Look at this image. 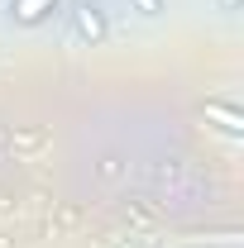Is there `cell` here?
Instances as JSON below:
<instances>
[{
    "instance_id": "cell-1",
    "label": "cell",
    "mask_w": 244,
    "mask_h": 248,
    "mask_svg": "<svg viewBox=\"0 0 244 248\" xmlns=\"http://www.w3.org/2000/svg\"><path fill=\"white\" fill-rule=\"evenodd\" d=\"M72 33H77L82 43H101V38H105V15H101L96 5H77V10H72Z\"/></svg>"
},
{
    "instance_id": "cell-2",
    "label": "cell",
    "mask_w": 244,
    "mask_h": 248,
    "mask_svg": "<svg viewBox=\"0 0 244 248\" xmlns=\"http://www.w3.org/2000/svg\"><path fill=\"white\" fill-rule=\"evenodd\" d=\"M201 115H206L211 124H220L225 134H240V129H244V115L235 110V105H225V100H206V105H201Z\"/></svg>"
},
{
    "instance_id": "cell-3",
    "label": "cell",
    "mask_w": 244,
    "mask_h": 248,
    "mask_svg": "<svg viewBox=\"0 0 244 248\" xmlns=\"http://www.w3.org/2000/svg\"><path fill=\"white\" fill-rule=\"evenodd\" d=\"M58 0H10V15H19V24H38Z\"/></svg>"
},
{
    "instance_id": "cell-4",
    "label": "cell",
    "mask_w": 244,
    "mask_h": 248,
    "mask_svg": "<svg viewBox=\"0 0 244 248\" xmlns=\"http://www.w3.org/2000/svg\"><path fill=\"white\" fill-rule=\"evenodd\" d=\"M129 10H134V15H144V19H153V15L163 10V0H129Z\"/></svg>"
},
{
    "instance_id": "cell-5",
    "label": "cell",
    "mask_w": 244,
    "mask_h": 248,
    "mask_svg": "<svg viewBox=\"0 0 244 248\" xmlns=\"http://www.w3.org/2000/svg\"><path fill=\"white\" fill-rule=\"evenodd\" d=\"M235 5H240V0H225V10H235Z\"/></svg>"
}]
</instances>
